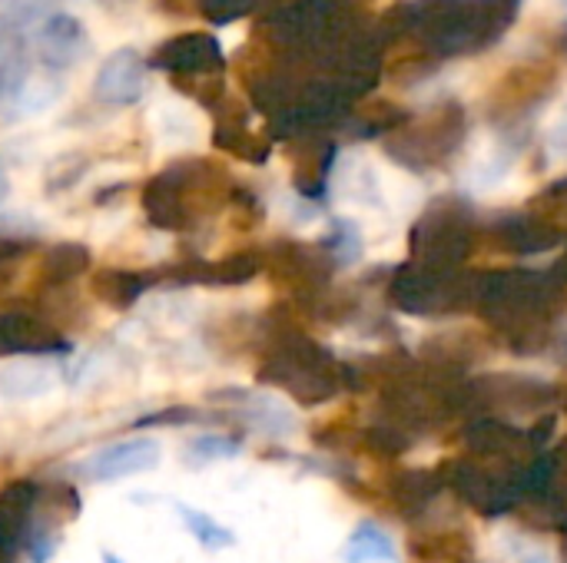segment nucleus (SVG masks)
<instances>
[{"label": "nucleus", "mask_w": 567, "mask_h": 563, "mask_svg": "<svg viewBox=\"0 0 567 563\" xmlns=\"http://www.w3.org/2000/svg\"><path fill=\"white\" fill-rule=\"evenodd\" d=\"M176 3L179 7H193V0H166V7H176Z\"/></svg>", "instance_id": "a878e982"}, {"label": "nucleus", "mask_w": 567, "mask_h": 563, "mask_svg": "<svg viewBox=\"0 0 567 563\" xmlns=\"http://www.w3.org/2000/svg\"><path fill=\"white\" fill-rule=\"evenodd\" d=\"M551 149L555 153H561V156H567V119L551 133Z\"/></svg>", "instance_id": "5701e85b"}, {"label": "nucleus", "mask_w": 567, "mask_h": 563, "mask_svg": "<svg viewBox=\"0 0 567 563\" xmlns=\"http://www.w3.org/2000/svg\"><path fill=\"white\" fill-rule=\"evenodd\" d=\"M262 382L286 388L302 405H319L322 398L336 395V388H339L332 355L302 335H286L272 348V355L262 365Z\"/></svg>", "instance_id": "f03ea898"}, {"label": "nucleus", "mask_w": 567, "mask_h": 563, "mask_svg": "<svg viewBox=\"0 0 567 563\" xmlns=\"http://www.w3.org/2000/svg\"><path fill=\"white\" fill-rule=\"evenodd\" d=\"M163 461V445L156 438H123L113 441L100 451H93L90 458H83L73 475L86 478L93 484H113L133 475H146Z\"/></svg>", "instance_id": "39448f33"}, {"label": "nucleus", "mask_w": 567, "mask_h": 563, "mask_svg": "<svg viewBox=\"0 0 567 563\" xmlns=\"http://www.w3.org/2000/svg\"><path fill=\"white\" fill-rule=\"evenodd\" d=\"M53 382H56L53 368L40 358H20L0 368V395L13 402L40 398L53 388Z\"/></svg>", "instance_id": "f8f14e48"}, {"label": "nucleus", "mask_w": 567, "mask_h": 563, "mask_svg": "<svg viewBox=\"0 0 567 563\" xmlns=\"http://www.w3.org/2000/svg\"><path fill=\"white\" fill-rule=\"evenodd\" d=\"M296 169V189L309 199L322 196L329 186V173L336 166V146L316 136H299L296 149H289Z\"/></svg>", "instance_id": "9d476101"}, {"label": "nucleus", "mask_w": 567, "mask_h": 563, "mask_svg": "<svg viewBox=\"0 0 567 563\" xmlns=\"http://www.w3.org/2000/svg\"><path fill=\"white\" fill-rule=\"evenodd\" d=\"M322 249H326L336 262H342V265L355 262V259L362 256V236H359L355 222H349V219H336V222H332L329 239L322 242Z\"/></svg>", "instance_id": "aec40b11"}, {"label": "nucleus", "mask_w": 567, "mask_h": 563, "mask_svg": "<svg viewBox=\"0 0 567 563\" xmlns=\"http://www.w3.org/2000/svg\"><path fill=\"white\" fill-rule=\"evenodd\" d=\"M136 3H140V0H96V7H103L106 13H116V17L130 13V10H133Z\"/></svg>", "instance_id": "4be33fe9"}, {"label": "nucleus", "mask_w": 567, "mask_h": 563, "mask_svg": "<svg viewBox=\"0 0 567 563\" xmlns=\"http://www.w3.org/2000/svg\"><path fill=\"white\" fill-rule=\"evenodd\" d=\"M176 514L183 521V528L193 534V541L206 551H226V548H236V534L229 528H223L213 514L206 511H196L189 504H176Z\"/></svg>", "instance_id": "2eb2a0df"}, {"label": "nucleus", "mask_w": 567, "mask_h": 563, "mask_svg": "<svg viewBox=\"0 0 567 563\" xmlns=\"http://www.w3.org/2000/svg\"><path fill=\"white\" fill-rule=\"evenodd\" d=\"M239 448H243V441L233 438V435H199V438H193V441L186 445L183 461H186L189 468H206V465L236 458Z\"/></svg>", "instance_id": "dca6fc26"}, {"label": "nucleus", "mask_w": 567, "mask_h": 563, "mask_svg": "<svg viewBox=\"0 0 567 563\" xmlns=\"http://www.w3.org/2000/svg\"><path fill=\"white\" fill-rule=\"evenodd\" d=\"M86 262H90V252H86L83 246H76V242H60V246H53V252H50V259H47V279H50L53 285L70 282V279H76V275L86 269Z\"/></svg>", "instance_id": "f3484780"}, {"label": "nucleus", "mask_w": 567, "mask_h": 563, "mask_svg": "<svg viewBox=\"0 0 567 563\" xmlns=\"http://www.w3.org/2000/svg\"><path fill=\"white\" fill-rule=\"evenodd\" d=\"M342 561L395 563V544H392V538H389L379 524L365 521V524H359V528L352 531V538L346 541V548H342Z\"/></svg>", "instance_id": "ddd939ff"}, {"label": "nucleus", "mask_w": 567, "mask_h": 563, "mask_svg": "<svg viewBox=\"0 0 567 563\" xmlns=\"http://www.w3.org/2000/svg\"><path fill=\"white\" fill-rule=\"evenodd\" d=\"M0 345H3V352H17V355H27V358L50 355V352L63 355L70 348L56 335L53 325H47V322H40L33 315H23V312L0 319Z\"/></svg>", "instance_id": "1a4fd4ad"}, {"label": "nucleus", "mask_w": 567, "mask_h": 563, "mask_svg": "<svg viewBox=\"0 0 567 563\" xmlns=\"http://www.w3.org/2000/svg\"><path fill=\"white\" fill-rule=\"evenodd\" d=\"M465 113L458 103H445L442 110H435L432 116L405 126V129H395L385 143V149L402 163V166H435L442 163L449 153H455V146L462 143L465 136Z\"/></svg>", "instance_id": "20e7f679"}, {"label": "nucleus", "mask_w": 567, "mask_h": 563, "mask_svg": "<svg viewBox=\"0 0 567 563\" xmlns=\"http://www.w3.org/2000/svg\"><path fill=\"white\" fill-rule=\"evenodd\" d=\"M518 7L522 0H419L412 30L435 53H472L508 30Z\"/></svg>", "instance_id": "f257e3e1"}, {"label": "nucleus", "mask_w": 567, "mask_h": 563, "mask_svg": "<svg viewBox=\"0 0 567 563\" xmlns=\"http://www.w3.org/2000/svg\"><path fill=\"white\" fill-rule=\"evenodd\" d=\"M558 46H561V53L567 56V23H565V30H561V37H558Z\"/></svg>", "instance_id": "393cba45"}, {"label": "nucleus", "mask_w": 567, "mask_h": 563, "mask_svg": "<svg viewBox=\"0 0 567 563\" xmlns=\"http://www.w3.org/2000/svg\"><path fill=\"white\" fill-rule=\"evenodd\" d=\"M33 50H37V60L47 70L63 73V70L76 66L90 53V37H86V27L73 13L53 10L37 23Z\"/></svg>", "instance_id": "6e6552de"}, {"label": "nucleus", "mask_w": 567, "mask_h": 563, "mask_svg": "<svg viewBox=\"0 0 567 563\" xmlns=\"http://www.w3.org/2000/svg\"><path fill=\"white\" fill-rule=\"evenodd\" d=\"M146 279L140 272H130V269H106L93 279V289L96 295L113 305V309H130L143 292H146Z\"/></svg>", "instance_id": "4468645a"}, {"label": "nucleus", "mask_w": 567, "mask_h": 563, "mask_svg": "<svg viewBox=\"0 0 567 563\" xmlns=\"http://www.w3.org/2000/svg\"><path fill=\"white\" fill-rule=\"evenodd\" d=\"M259 7H262V0H193V10L216 27H226L239 17H249Z\"/></svg>", "instance_id": "412c9836"}, {"label": "nucleus", "mask_w": 567, "mask_h": 563, "mask_svg": "<svg viewBox=\"0 0 567 563\" xmlns=\"http://www.w3.org/2000/svg\"><path fill=\"white\" fill-rule=\"evenodd\" d=\"M30 83V50L20 30L0 27V106L13 103Z\"/></svg>", "instance_id": "9b49d317"}, {"label": "nucleus", "mask_w": 567, "mask_h": 563, "mask_svg": "<svg viewBox=\"0 0 567 563\" xmlns=\"http://www.w3.org/2000/svg\"><path fill=\"white\" fill-rule=\"evenodd\" d=\"M475 246V222L465 206L442 199L412 229V252L425 269H455Z\"/></svg>", "instance_id": "7ed1b4c3"}, {"label": "nucleus", "mask_w": 567, "mask_h": 563, "mask_svg": "<svg viewBox=\"0 0 567 563\" xmlns=\"http://www.w3.org/2000/svg\"><path fill=\"white\" fill-rule=\"evenodd\" d=\"M53 3L60 0H0V27L23 33V27L53 13Z\"/></svg>", "instance_id": "a211bd4d"}, {"label": "nucleus", "mask_w": 567, "mask_h": 563, "mask_svg": "<svg viewBox=\"0 0 567 563\" xmlns=\"http://www.w3.org/2000/svg\"><path fill=\"white\" fill-rule=\"evenodd\" d=\"M150 66L169 73V76H199V73H223L226 70V53L219 40L206 30H189L176 33L163 43H156Z\"/></svg>", "instance_id": "423d86ee"}, {"label": "nucleus", "mask_w": 567, "mask_h": 563, "mask_svg": "<svg viewBox=\"0 0 567 563\" xmlns=\"http://www.w3.org/2000/svg\"><path fill=\"white\" fill-rule=\"evenodd\" d=\"M146 80L150 63L143 60V53L136 46H120L100 63L93 76V96L106 106H133L143 100Z\"/></svg>", "instance_id": "0eeeda50"}, {"label": "nucleus", "mask_w": 567, "mask_h": 563, "mask_svg": "<svg viewBox=\"0 0 567 563\" xmlns=\"http://www.w3.org/2000/svg\"><path fill=\"white\" fill-rule=\"evenodd\" d=\"M435 491H439V481L429 478V475H422V471H415V475H405V478L395 481L392 498H395V504L405 508V511H422V508L432 501Z\"/></svg>", "instance_id": "6ab92c4d"}, {"label": "nucleus", "mask_w": 567, "mask_h": 563, "mask_svg": "<svg viewBox=\"0 0 567 563\" xmlns=\"http://www.w3.org/2000/svg\"><path fill=\"white\" fill-rule=\"evenodd\" d=\"M7 196H10V176H7V166L0 163V206H3Z\"/></svg>", "instance_id": "b1692460"}, {"label": "nucleus", "mask_w": 567, "mask_h": 563, "mask_svg": "<svg viewBox=\"0 0 567 563\" xmlns=\"http://www.w3.org/2000/svg\"><path fill=\"white\" fill-rule=\"evenodd\" d=\"M103 563H123L116 554H103Z\"/></svg>", "instance_id": "bb28decb"}]
</instances>
